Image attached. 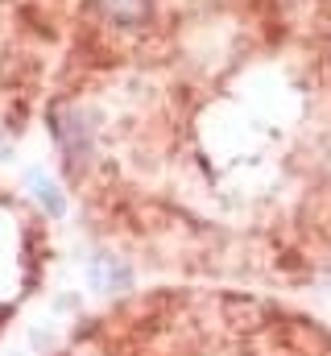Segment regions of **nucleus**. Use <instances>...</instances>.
Segmentation results:
<instances>
[{
    "label": "nucleus",
    "mask_w": 331,
    "mask_h": 356,
    "mask_svg": "<svg viewBox=\"0 0 331 356\" xmlns=\"http://www.w3.org/2000/svg\"><path fill=\"white\" fill-rule=\"evenodd\" d=\"M29 186L38 191V199H42L50 211H63V195H58V186H54V182H46L42 175H29Z\"/></svg>",
    "instance_id": "2"
},
{
    "label": "nucleus",
    "mask_w": 331,
    "mask_h": 356,
    "mask_svg": "<svg viewBox=\"0 0 331 356\" xmlns=\"http://www.w3.org/2000/svg\"><path fill=\"white\" fill-rule=\"evenodd\" d=\"M95 8H99L108 21H116V25H141V21L150 17L154 0H95Z\"/></svg>",
    "instance_id": "1"
}]
</instances>
